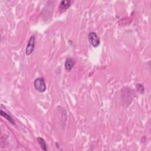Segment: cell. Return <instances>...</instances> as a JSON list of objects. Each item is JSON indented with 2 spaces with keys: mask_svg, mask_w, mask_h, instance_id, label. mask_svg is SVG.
I'll list each match as a JSON object with an SVG mask.
<instances>
[{
  "mask_svg": "<svg viewBox=\"0 0 151 151\" xmlns=\"http://www.w3.org/2000/svg\"><path fill=\"white\" fill-rule=\"evenodd\" d=\"M1 115L2 116L4 117L7 120H9L10 123H11L13 125H16V123H15V122H14L13 119L10 115H9L7 113H6L5 112H4L3 110H1Z\"/></svg>",
  "mask_w": 151,
  "mask_h": 151,
  "instance_id": "obj_6",
  "label": "cell"
},
{
  "mask_svg": "<svg viewBox=\"0 0 151 151\" xmlns=\"http://www.w3.org/2000/svg\"><path fill=\"white\" fill-rule=\"evenodd\" d=\"M34 86L36 90L40 93L44 92L46 90L47 88L44 80L41 78H37L34 80Z\"/></svg>",
  "mask_w": 151,
  "mask_h": 151,
  "instance_id": "obj_1",
  "label": "cell"
},
{
  "mask_svg": "<svg viewBox=\"0 0 151 151\" xmlns=\"http://www.w3.org/2000/svg\"><path fill=\"white\" fill-rule=\"evenodd\" d=\"M37 140H38V143L40 144L41 149L44 151H47V145H46V143L45 140L41 137H38Z\"/></svg>",
  "mask_w": 151,
  "mask_h": 151,
  "instance_id": "obj_7",
  "label": "cell"
},
{
  "mask_svg": "<svg viewBox=\"0 0 151 151\" xmlns=\"http://www.w3.org/2000/svg\"><path fill=\"white\" fill-rule=\"evenodd\" d=\"M136 88L137 91L140 93H141V94H143L144 93V92H145V88H144V87H143V86L142 85L139 84V83L136 84Z\"/></svg>",
  "mask_w": 151,
  "mask_h": 151,
  "instance_id": "obj_8",
  "label": "cell"
},
{
  "mask_svg": "<svg viewBox=\"0 0 151 151\" xmlns=\"http://www.w3.org/2000/svg\"><path fill=\"white\" fill-rule=\"evenodd\" d=\"M35 40H36L35 36H32L30 37L26 47V53L27 56H30L33 53L34 49V46H35Z\"/></svg>",
  "mask_w": 151,
  "mask_h": 151,
  "instance_id": "obj_3",
  "label": "cell"
},
{
  "mask_svg": "<svg viewBox=\"0 0 151 151\" xmlns=\"http://www.w3.org/2000/svg\"><path fill=\"white\" fill-rule=\"evenodd\" d=\"M76 62L72 58H67L65 62V68L67 71H70L74 66Z\"/></svg>",
  "mask_w": 151,
  "mask_h": 151,
  "instance_id": "obj_5",
  "label": "cell"
},
{
  "mask_svg": "<svg viewBox=\"0 0 151 151\" xmlns=\"http://www.w3.org/2000/svg\"><path fill=\"white\" fill-rule=\"evenodd\" d=\"M71 1L69 0H64L62 1L59 6V10L61 13L65 12L71 6Z\"/></svg>",
  "mask_w": 151,
  "mask_h": 151,
  "instance_id": "obj_4",
  "label": "cell"
},
{
  "mask_svg": "<svg viewBox=\"0 0 151 151\" xmlns=\"http://www.w3.org/2000/svg\"><path fill=\"white\" fill-rule=\"evenodd\" d=\"M88 39L89 42L94 47H98L100 43V38L98 37L97 34L95 32H90L88 35Z\"/></svg>",
  "mask_w": 151,
  "mask_h": 151,
  "instance_id": "obj_2",
  "label": "cell"
}]
</instances>
